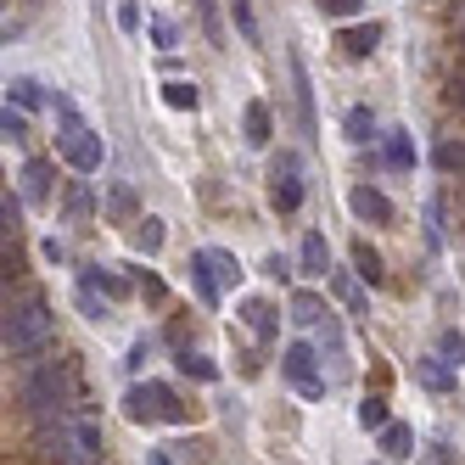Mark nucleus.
Here are the masks:
<instances>
[{
	"instance_id": "obj_31",
	"label": "nucleus",
	"mask_w": 465,
	"mask_h": 465,
	"mask_svg": "<svg viewBox=\"0 0 465 465\" xmlns=\"http://www.w3.org/2000/svg\"><path fill=\"white\" fill-rule=\"evenodd\" d=\"M0 224H6V236H17V224H23V208L12 203V191H6V203H0Z\"/></svg>"
},
{
	"instance_id": "obj_35",
	"label": "nucleus",
	"mask_w": 465,
	"mask_h": 465,
	"mask_svg": "<svg viewBox=\"0 0 465 465\" xmlns=\"http://www.w3.org/2000/svg\"><path fill=\"white\" fill-rule=\"evenodd\" d=\"M113 213H135V191H129V185L113 191Z\"/></svg>"
},
{
	"instance_id": "obj_5",
	"label": "nucleus",
	"mask_w": 465,
	"mask_h": 465,
	"mask_svg": "<svg viewBox=\"0 0 465 465\" xmlns=\"http://www.w3.org/2000/svg\"><path fill=\"white\" fill-rule=\"evenodd\" d=\"M56 113H62V157H68L79 174H95L102 169V141H95V129L74 107H56Z\"/></svg>"
},
{
	"instance_id": "obj_6",
	"label": "nucleus",
	"mask_w": 465,
	"mask_h": 465,
	"mask_svg": "<svg viewBox=\"0 0 465 465\" xmlns=\"http://www.w3.org/2000/svg\"><path fill=\"white\" fill-rule=\"evenodd\" d=\"M281 371H286L297 387H303L309 398H320V392H325V381L314 376V348H309V342H292V348L281 353Z\"/></svg>"
},
{
	"instance_id": "obj_4",
	"label": "nucleus",
	"mask_w": 465,
	"mask_h": 465,
	"mask_svg": "<svg viewBox=\"0 0 465 465\" xmlns=\"http://www.w3.org/2000/svg\"><path fill=\"white\" fill-rule=\"evenodd\" d=\"M124 415H129V420H141V426H152V420H185L180 398L163 387V381H141V387H129V392H124Z\"/></svg>"
},
{
	"instance_id": "obj_32",
	"label": "nucleus",
	"mask_w": 465,
	"mask_h": 465,
	"mask_svg": "<svg viewBox=\"0 0 465 465\" xmlns=\"http://www.w3.org/2000/svg\"><path fill=\"white\" fill-rule=\"evenodd\" d=\"M438 169H465V146H438Z\"/></svg>"
},
{
	"instance_id": "obj_20",
	"label": "nucleus",
	"mask_w": 465,
	"mask_h": 465,
	"mask_svg": "<svg viewBox=\"0 0 465 465\" xmlns=\"http://www.w3.org/2000/svg\"><path fill=\"white\" fill-rule=\"evenodd\" d=\"M353 270H359V281H371V286H376V281H381V258L359 242V247H353Z\"/></svg>"
},
{
	"instance_id": "obj_14",
	"label": "nucleus",
	"mask_w": 465,
	"mask_h": 465,
	"mask_svg": "<svg viewBox=\"0 0 465 465\" xmlns=\"http://www.w3.org/2000/svg\"><path fill=\"white\" fill-rule=\"evenodd\" d=\"M242 320L252 325V337H263V342L275 337V309H270V303H258V297H247V303H242Z\"/></svg>"
},
{
	"instance_id": "obj_7",
	"label": "nucleus",
	"mask_w": 465,
	"mask_h": 465,
	"mask_svg": "<svg viewBox=\"0 0 465 465\" xmlns=\"http://www.w3.org/2000/svg\"><path fill=\"white\" fill-rule=\"evenodd\" d=\"M348 203H353V213H359L364 224H387V219H392V203H387V196H381L376 185H359V191L348 196Z\"/></svg>"
},
{
	"instance_id": "obj_15",
	"label": "nucleus",
	"mask_w": 465,
	"mask_h": 465,
	"mask_svg": "<svg viewBox=\"0 0 465 465\" xmlns=\"http://www.w3.org/2000/svg\"><path fill=\"white\" fill-rule=\"evenodd\" d=\"M242 129H247V146H263V141H270V107L252 102V107L242 113Z\"/></svg>"
},
{
	"instance_id": "obj_25",
	"label": "nucleus",
	"mask_w": 465,
	"mask_h": 465,
	"mask_svg": "<svg viewBox=\"0 0 465 465\" xmlns=\"http://www.w3.org/2000/svg\"><path fill=\"white\" fill-rule=\"evenodd\" d=\"M6 90H12V102H17V107H40V84H35V79H12Z\"/></svg>"
},
{
	"instance_id": "obj_19",
	"label": "nucleus",
	"mask_w": 465,
	"mask_h": 465,
	"mask_svg": "<svg viewBox=\"0 0 465 465\" xmlns=\"http://www.w3.org/2000/svg\"><path fill=\"white\" fill-rule=\"evenodd\" d=\"M163 102H169L174 113H191V107H196V84H185V79H174V84H163Z\"/></svg>"
},
{
	"instance_id": "obj_36",
	"label": "nucleus",
	"mask_w": 465,
	"mask_h": 465,
	"mask_svg": "<svg viewBox=\"0 0 465 465\" xmlns=\"http://www.w3.org/2000/svg\"><path fill=\"white\" fill-rule=\"evenodd\" d=\"M337 292H342V297H348V303H353V309H364V297H359V286H353V281H348V275H337Z\"/></svg>"
},
{
	"instance_id": "obj_23",
	"label": "nucleus",
	"mask_w": 465,
	"mask_h": 465,
	"mask_svg": "<svg viewBox=\"0 0 465 465\" xmlns=\"http://www.w3.org/2000/svg\"><path fill=\"white\" fill-rule=\"evenodd\" d=\"M371 129H376L371 107H353V113H348V141H371Z\"/></svg>"
},
{
	"instance_id": "obj_1",
	"label": "nucleus",
	"mask_w": 465,
	"mask_h": 465,
	"mask_svg": "<svg viewBox=\"0 0 465 465\" xmlns=\"http://www.w3.org/2000/svg\"><path fill=\"white\" fill-rule=\"evenodd\" d=\"M51 337H56V320L40 297H23V303L6 309V359L17 364H40L51 353Z\"/></svg>"
},
{
	"instance_id": "obj_21",
	"label": "nucleus",
	"mask_w": 465,
	"mask_h": 465,
	"mask_svg": "<svg viewBox=\"0 0 465 465\" xmlns=\"http://www.w3.org/2000/svg\"><path fill=\"white\" fill-rule=\"evenodd\" d=\"M387 163H392V169H415V146H410V135H387Z\"/></svg>"
},
{
	"instance_id": "obj_39",
	"label": "nucleus",
	"mask_w": 465,
	"mask_h": 465,
	"mask_svg": "<svg viewBox=\"0 0 465 465\" xmlns=\"http://www.w3.org/2000/svg\"><path fill=\"white\" fill-rule=\"evenodd\" d=\"M141 292L152 297V303H163V281H157V275H146V270H141Z\"/></svg>"
},
{
	"instance_id": "obj_28",
	"label": "nucleus",
	"mask_w": 465,
	"mask_h": 465,
	"mask_svg": "<svg viewBox=\"0 0 465 465\" xmlns=\"http://www.w3.org/2000/svg\"><path fill=\"white\" fill-rule=\"evenodd\" d=\"M180 371H185V376H203V381H213V364H208L203 353H180Z\"/></svg>"
},
{
	"instance_id": "obj_27",
	"label": "nucleus",
	"mask_w": 465,
	"mask_h": 465,
	"mask_svg": "<svg viewBox=\"0 0 465 465\" xmlns=\"http://www.w3.org/2000/svg\"><path fill=\"white\" fill-rule=\"evenodd\" d=\"M230 17H236V28H242L247 40H258V23H252V6H247V0H230Z\"/></svg>"
},
{
	"instance_id": "obj_11",
	"label": "nucleus",
	"mask_w": 465,
	"mask_h": 465,
	"mask_svg": "<svg viewBox=\"0 0 465 465\" xmlns=\"http://www.w3.org/2000/svg\"><path fill=\"white\" fill-rule=\"evenodd\" d=\"M270 203H275V213H297V203H303V185H297V174H281V169H275Z\"/></svg>"
},
{
	"instance_id": "obj_29",
	"label": "nucleus",
	"mask_w": 465,
	"mask_h": 465,
	"mask_svg": "<svg viewBox=\"0 0 465 465\" xmlns=\"http://www.w3.org/2000/svg\"><path fill=\"white\" fill-rule=\"evenodd\" d=\"M359 6H364V0H320L325 17H359Z\"/></svg>"
},
{
	"instance_id": "obj_12",
	"label": "nucleus",
	"mask_w": 465,
	"mask_h": 465,
	"mask_svg": "<svg viewBox=\"0 0 465 465\" xmlns=\"http://www.w3.org/2000/svg\"><path fill=\"white\" fill-rule=\"evenodd\" d=\"M415 381L431 387V392H449L454 376H449V359H415Z\"/></svg>"
},
{
	"instance_id": "obj_2",
	"label": "nucleus",
	"mask_w": 465,
	"mask_h": 465,
	"mask_svg": "<svg viewBox=\"0 0 465 465\" xmlns=\"http://www.w3.org/2000/svg\"><path fill=\"white\" fill-rule=\"evenodd\" d=\"M79 398V381H74V364L68 359H40V364H28V376H23V404L28 415H51V410H68Z\"/></svg>"
},
{
	"instance_id": "obj_33",
	"label": "nucleus",
	"mask_w": 465,
	"mask_h": 465,
	"mask_svg": "<svg viewBox=\"0 0 465 465\" xmlns=\"http://www.w3.org/2000/svg\"><path fill=\"white\" fill-rule=\"evenodd\" d=\"M90 208H95V203H90V191H84V185H74V191H68V213H74V219H84Z\"/></svg>"
},
{
	"instance_id": "obj_41",
	"label": "nucleus",
	"mask_w": 465,
	"mask_h": 465,
	"mask_svg": "<svg viewBox=\"0 0 465 465\" xmlns=\"http://www.w3.org/2000/svg\"><path fill=\"white\" fill-rule=\"evenodd\" d=\"M146 465H174V460H169V454H163V449H157V454H146Z\"/></svg>"
},
{
	"instance_id": "obj_30",
	"label": "nucleus",
	"mask_w": 465,
	"mask_h": 465,
	"mask_svg": "<svg viewBox=\"0 0 465 465\" xmlns=\"http://www.w3.org/2000/svg\"><path fill=\"white\" fill-rule=\"evenodd\" d=\"M438 348H443V359H449V364H460V359H465V337H460V331H443V342H438Z\"/></svg>"
},
{
	"instance_id": "obj_34",
	"label": "nucleus",
	"mask_w": 465,
	"mask_h": 465,
	"mask_svg": "<svg viewBox=\"0 0 465 465\" xmlns=\"http://www.w3.org/2000/svg\"><path fill=\"white\" fill-rule=\"evenodd\" d=\"M118 28H129V35L141 28V12H135V0H124V6H118Z\"/></svg>"
},
{
	"instance_id": "obj_37",
	"label": "nucleus",
	"mask_w": 465,
	"mask_h": 465,
	"mask_svg": "<svg viewBox=\"0 0 465 465\" xmlns=\"http://www.w3.org/2000/svg\"><path fill=\"white\" fill-rule=\"evenodd\" d=\"M152 40H157V45H174V23L157 17V23H152Z\"/></svg>"
},
{
	"instance_id": "obj_38",
	"label": "nucleus",
	"mask_w": 465,
	"mask_h": 465,
	"mask_svg": "<svg viewBox=\"0 0 465 465\" xmlns=\"http://www.w3.org/2000/svg\"><path fill=\"white\" fill-rule=\"evenodd\" d=\"M90 281H95V286H102L107 297H124V281H118V275H90Z\"/></svg>"
},
{
	"instance_id": "obj_26",
	"label": "nucleus",
	"mask_w": 465,
	"mask_h": 465,
	"mask_svg": "<svg viewBox=\"0 0 465 465\" xmlns=\"http://www.w3.org/2000/svg\"><path fill=\"white\" fill-rule=\"evenodd\" d=\"M0 135H6V141H23L28 135V118L12 113V102H6V113H0Z\"/></svg>"
},
{
	"instance_id": "obj_13",
	"label": "nucleus",
	"mask_w": 465,
	"mask_h": 465,
	"mask_svg": "<svg viewBox=\"0 0 465 465\" xmlns=\"http://www.w3.org/2000/svg\"><path fill=\"white\" fill-rule=\"evenodd\" d=\"M376 40H381V28H376V23L342 28V51H348V56H371V51H376Z\"/></svg>"
},
{
	"instance_id": "obj_16",
	"label": "nucleus",
	"mask_w": 465,
	"mask_h": 465,
	"mask_svg": "<svg viewBox=\"0 0 465 465\" xmlns=\"http://www.w3.org/2000/svg\"><path fill=\"white\" fill-rule=\"evenodd\" d=\"M331 270V247L325 236H303V275H325Z\"/></svg>"
},
{
	"instance_id": "obj_40",
	"label": "nucleus",
	"mask_w": 465,
	"mask_h": 465,
	"mask_svg": "<svg viewBox=\"0 0 465 465\" xmlns=\"http://www.w3.org/2000/svg\"><path fill=\"white\" fill-rule=\"evenodd\" d=\"M426 465H449V449L438 443V449H426Z\"/></svg>"
},
{
	"instance_id": "obj_3",
	"label": "nucleus",
	"mask_w": 465,
	"mask_h": 465,
	"mask_svg": "<svg viewBox=\"0 0 465 465\" xmlns=\"http://www.w3.org/2000/svg\"><path fill=\"white\" fill-rule=\"evenodd\" d=\"M236 281H242V263L230 258V252H219V247L191 252V286H196V297H203V303H219V292L236 286Z\"/></svg>"
},
{
	"instance_id": "obj_18",
	"label": "nucleus",
	"mask_w": 465,
	"mask_h": 465,
	"mask_svg": "<svg viewBox=\"0 0 465 465\" xmlns=\"http://www.w3.org/2000/svg\"><path fill=\"white\" fill-rule=\"evenodd\" d=\"M79 309H84L90 320H107V297H102V286H95L90 275L79 281Z\"/></svg>"
},
{
	"instance_id": "obj_22",
	"label": "nucleus",
	"mask_w": 465,
	"mask_h": 465,
	"mask_svg": "<svg viewBox=\"0 0 465 465\" xmlns=\"http://www.w3.org/2000/svg\"><path fill=\"white\" fill-rule=\"evenodd\" d=\"M135 247H141V252H157V247H163V224H157V219H141V224H135Z\"/></svg>"
},
{
	"instance_id": "obj_10",
	"label": "nucleus",
	"mask_w": 465,
	"mask_h": 465,
	"mask_svg": "<svg viewBox=\"0 0 465 465\" xmlns=\"http://www.w3.org/2000/svg\"><path fill=\"white\" fill-rule=\"evenodd\" d=\"M381 454H387V460H410V454H415V431L398 426V420H387V426H381Z\"/></svg>"
},
{
	"instance_id": "obj_24",
	"label": "nucleus",
	"mask_w": 465,
	"mask_h": 465,
	"mask_svg": "<svg viewBox=\"0 0 465 465\" xmlns=\"http://www.w3.org/2000/svg\"><path fill=\"white\" fill-rule=\"evenodd\" d=\"M359 426L371 431V426H387V398H364L359 404Z\"/></svg>"
},
{
	"instance_id": "obj_9",
	"label": "nucleus",
	"mask_w": 465,
	"mask_h": 465,
	"mask_svg": "<svg viewBox=\"0 0 465 465\" xmlns=\"http://www.w3.org/2000/svg\"><path fill=\"white\" fill-rule=\"evenodd\" d=\"M51 163L45 157H35V163H28V169H23V196H28V203H45V196H51Z\"/></svg>"
},
{
	"instance_id": "obj_42",
	"label": "nucleus",
	"mask_w": 465,
	"mask_h": 465,
	"mask_svg": "<svg viewBox=\"0 0 465 465\" xmlns=\"http://www.w3.org/2000/svg\"><path fill=\"white\" fill-rule=\"evenodd\" d=\"M460 23H465V6H460Z\"/></svg>"
},
{
	"instance_id": "obj_17",
	"label": "nucleus",
	"mask_w": 465,
	"mask_h": 465,
	"mask_svg": "<svg viewBox=\"0 0 465 465\" xmlns=\"http://www.w3.org/2000/svg\"><path fill=\"white\" fill-rule=\"evenodd\" d=\"M292 320H297V325H320V320H325V303H320L314 292H297V297H292Z\"/></svg>"
},
{
	"instance_id": "obj_8",
	"label": "nucleus",
	"mask_w": 465,
	"mask_h": 465,
	"mask_svg": "<svg viewBox=\"0 0 465 465\" xmlns=\"http://www.w3.org/2000/svg\"><path fill=\"white\" fill-rule=\"evenodd\" d=\"M292 90H297V124H303V135H314V90H309V74H303V62L292 56Z\"/></svg>"
}]
</instances>
